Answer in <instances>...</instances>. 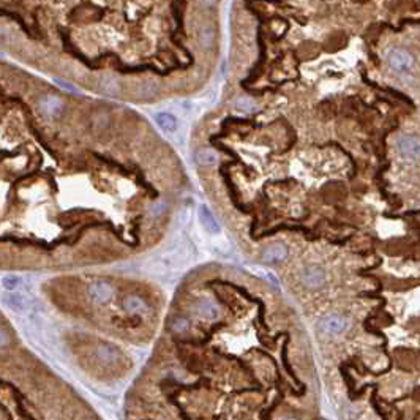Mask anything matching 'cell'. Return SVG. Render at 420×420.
<instances>
[{"label": "cell", "mask_w": 420, "mask_h": 420, "mask_svg": "<svg viewBox=\"0 0 420 420\" xmlns=\"http://www.w3.org/2000/svg\"><path fill=\"white\" fill-rule=\"evenodd\" d=\"M387 62L396 71H406L414 65V57L411 52H408L405 49H393L389 52Z\"/></svg>", "instance_id": "obj_3"}, {"label": "cell", "mask_w": 420, "mask_h": 420, "mask_svg": "<svg viewBox=\"0 0 420 420\" xmlns=\"http://www.w3.org/2000/svg\"><path fill=\"white\" fill-rule=\"evenodd\" d=\"M155 122H157V125L160 126V128L163 131H166V133H172V131L177 130V119H175V116H172L169 113L155 114Z\"/></svg>", "instance_id": "obj_15"}, {"label": "cell", "mask_w": 420, "mask_h": 420, "mask_svg": "<svg viewBox=\"0 0 420 420\" xmlns=\"http://www.w3.org/2000/svg\"><path fill=\"white\" fill-rule=\"evenodd\" d=\"M235 107L239 109V111H244V113H254L258 109V104L248 97H240V98H237V101H235Z\"/></svg>", "instance_id": "obj_19"}, {"label": "cell", "mask_w": 420, "mask_h": 420, "mask_svg": "<svg viewBox=\"0 0 420 420\" xmlns=\"http://www.w3.org/2000/svg\"><path fill=\"white\" fill-rule=\"evenodd\" d=\"M288 258V247L284 244H272L262 251V261L267 264H277Z\"/></svg>", "instance_id": "obj_8"}, {"label": "cell", "mask_w": 420, "mask_h": 420, "mask_svg": "<svg viewBox=\"0 0 420 420\" xmlns=\"http://www.w3.org/2000/svg\"><path fill=\"white\" fill-rule=\"evenodd\" d=\"M166 210H168V204L164 203V201H158V203H155V204L150 206L149 213L153 218H160V216H163V213L166 212Z\"/></svg>", "instance_id": "obj_23"}, {"label": "cell", "mask_w": 420, "mask_h": 420, "mask_svg": "<svg viewBox=\"0 0 420 420\" xmlns=\"http://www.w3.org/2000/svg\"><path fill=\"white\" fill-rule=\"evenodd\" d=\"M199 218H201V223H203V226L209 232H212V234H218V232H220L222 228H220V225H218V222L215 220L213 213L210 212V209L207 206H201V209H199Z\"/></svg>", "instance_id": "obj_12"}, {"label": "cell", "mask_w": 420, "mask_h": 420, "mask_svg": "<svg viewBox=\"0 0 420 420\" xmlns=\"http://www.w3.org/2000/svg\"><path fill=\"white\" fill-rule=\"evenodd\" d=\"M114 296V288L106 281H95L90 286V297L98 305L107 303Z\"/></svg>", "instance_id": "obj_4"}, {"label": "cell", "mask_w": 420, "mask_h": 420, "mask_svg": "<svg viewBox=\"0 0 420 420\" xmlns=\"http://www.w3.org/2000/svg\"><path fill=\"white\" fill-rule=\"evenodd\" d=\"M10 343V337L8 332L5 330L4 327H0V348H5V346Z\"/></svg>", "instance_id": "obj_25"}, {"label": "cell", "mask_w": 420, "mask_h": 420, "mask_svg": "<svg viewBox=\"0 0 420 420\" xmlns=\"http://www.w3.org/2000/svg\"><path fill=\"white\" fill-rule=\"evenodd\" d=\"M97 356L104 363H116L120 357V352L113 344H100L97 348Z\"/></svg>", "instance_id": "obj_14"}, {"label": "cell", "mask_w": 420, "mask_h": 420, "mask_svg": "<svg viewBox=\"0 0 420 420\" xmlns=\"http://www.w3.org/2000/svg\"><path fill=\"white\" fill-rule=\"evenodd\" d=\"M348 327H349V321L340 315L325 316L318 324V328L325 335H340L344 330H348Z\"/></svg>", "instance_id": "obj_2"}, {"label": "cell", "mask_w": 420, "mask_h": 420, "mask_svg": "<svg viewBox=\"0 0 420 420\" xmlns=\"http://www.w3.org/2000/svg\"><path fill=\"white\" fill-rule=\"evenodd\" d=\"M100 92L109 97H117L120 94V82L113 76H103L98 82Z\"/></svg>", "instance_id": "obj_13"}, {"label": "cell", "mask_w": 420, "mask_h": 420, "mask_svg": "<svg viewBox=\"0 0 420 420\" xmlns=\"http://www.w3.org/2000/svg\"><path fill=\"white\" fill-rule=\"evenodd\" d=\"M197 40H199V45L203 48L210 49L215 43V29L210 24L203 26L197 32Z\"/></svg>", "instance_id": "obj_16"}, {"label": "cell", "mask_w": 420, "mask_h": 420, "mask_svg": "<svg viewBox=\"0 0 420 420\" xmlns=\"http://www.w3.org/2000/svg\"><path fill=\"white\" fill-rule=\"evenodd\" d=\"M158 90H160L158 84L153 79L142 81L136 87V97L141 98V100H152L158 95Z\"/></svg>", "instance_id": "obj_11"}, {"label": "cell", "mask_w": 420, "mask_h": 420, "mask_svg": "<svg viewBox=\"0 0 420 420\" xmlns=\"http://www.w3.org/2000/svg\"><path fill=\"white\" fill-rule=\"evenodd\" d=\"M94 122H95V125L98 126V128H104V126L109 123V114L107 113H98V114H95Z\"/></svg>", "instance_id": "obj_24"}, {"label": "cell", "mask_w": 420, "mask_h": 420, "mask_svg": "<svg viewBox=\"0 0 420 420\" xmlns=\"http://www.w3.org/2000/svg\"><path fill=\"white\" fill-rule=\"evenodd\" d=\"M398 150L400 153L411 158V160H417L420 157V141L414 136H403L400 138L398 141Z\"/></svg>", "instance_id": "obj_5"}, {"label": "cell", "mask_w": 420, "mask_h": 420, "mask_svg": "<svg viewBox=\"0 0 420 420\" xmlns=\"http://www.w3.org/2000/svg\"><path fill=\"white\" fill-rule=\"evenodd\" d=\"M300 280L303 283V286H306L308 289H319L325 284L327 281V275L325 270L316 264H310L302 270Z\"/></svg>", "instance_id": "obj_1"}, {"label": "cell", "mask_w": 420, "mask_h": 420, "mask_svg": "<svg viewBox=\"0 0 420 420\" xmlns=\"http://www.w3.org/2000/svg\"><path fill=\"white\" fill-rule=\"evenodd\" d=\"M2 302L7 308H10L14 313H23L29 308V299L24 294H19L16 291H8V294L2 297Z\"/></svg>", "instance_id": "obj_7"}, {"label": "cell", "mask_w": 420, "mask_h": 420, "mask_svg": "<svg viewBox=\"0 0 420 420\" xmlns=\"http://www.w3.org/2000/svg\"><path fill=\"white\" fill-rule=\"evenodd\" d=\"M38 107L40 111L45 114V116H49V117H54V116H59L63 109V101L56 97V95H45L40 98L38 101Z\"/></svg>", "instance_id": "obj_6"}, {"label": "cell", "mask_w": 420, "mask_h": 420, "mask_svg": "<svg viewBox=\"0 0 420 420\" xmlns=\"http://www.w3.org/2000/svg\"><path fill=\"white\" fill-rule=\"evenodd\" d=\"M23 284V278L19 275H14V273H8L2 278V288L5 291H16Z\"/></svg>", "instance_id": "obj_18"}, {"label": "cell", "mask_w": 420, "mask_h": 420, "mask_svg": "<svg viewBox=\"0 0 420 420\" xmlns=\"http://www.w3.org/2000/svg\"><path fill=\"white\" fill-rule=\"evenodd\" d=\"M196 161L203 166H213L218 163V155L212 149H201L196 153Z\"/></svg>", "instance_id": "obj_17"}, {"label": "cell", "mask_w": 420, "mask_h": 420, "mask_svg": "<svg viewBox=\"0 0 420 420\" xmlns=\"http://www.w3.org/2000/svg\"><path fill=\"white\" fill-rule=\"evenodd\" d=\"M194 310H196V315L201 316L203 319L215 321V319H218V316H220V308H218V305L213 303L209 299L197 300L196 305H194Z\"/></svg>", "instance_id": "obj_9"}, {"label": "cell", "mask_w": 420, "mask_h": 420, "mask_svg": "<svg viewBox=\"0 0 420 420\" xmlns=\"http://www.w3.org/2000/svg\"><path fill=\"white\" fill-rule=\"evenodd\" d=\"M54 82H56L62 90H65V92H70V94H75V95H81V90L75 85V84H71L65 79H60V78H56L54 79Z\"/></svg>", "instance_id": "obj_22"}, {"label": "cell", "mask_w": 420, "mask_h": 420, "mask_svg": "<svg viewBox=\"0 0 420 420\" xmlns=\"http://www.w3.org/2000/svg\"><path fill=\"white\" fill-rule=\"evenodd\" d=\"M190 328V321L187 318H175L171 322V330H174L175 334H184Z\"/></svg>", "instance_id": "obj_20"}, {"label": "cell", "mask_w": 420, "mask_h": 420, "mask_svg": "<svg viewBox=\"0 0 420 420\" xmlns=\"http://www.w3.org/2000/svg\"><path fill=\"white\" fill-rule=\"evenodd\" d=\"M123 308L131 315H145L149 312L147 303L144 302L139 296H128L123 302Z\"/></svg>", "instance_id": "obj_10"}, {"label": "cell", "mask_w": 420, "mask_h": 420, "mask_svg": "<svg viewBox=\"0 0 420 420\" xmlns=\"http://www.w3.org/2000/svg\"><path fill=\"white\" fill-rule=\"evenodd\" d=\"M145 267L149 269V272H163V270H166V261L161 258H152L147 261Z\"/></svg>", "instance_id": "obj_21"}, {"label": "cell", "mask_w": 420, "mask_h": 420, "mask_svg": "<svg viewBox=\"0 0 420 420\" xmlns=\"http://www.w3.org/2000/svg\"><path fill=\"white\" fill-rule=\"evenodd\" d=\"M199 4L204 5V7H210V5L215 4V0H199Z\"/></svg>", "instance_id": "obj_26"}]
</instances>
